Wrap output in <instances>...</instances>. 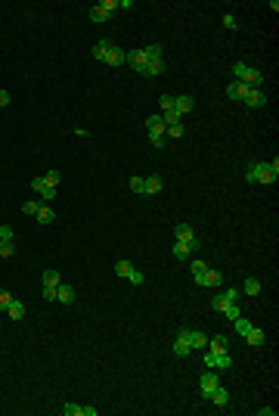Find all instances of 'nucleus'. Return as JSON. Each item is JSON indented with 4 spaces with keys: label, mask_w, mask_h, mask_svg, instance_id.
Instances as JSON below:
<instances>
[{
    "label": "nucleus",
    "mask_w": 279,
    "mask_h": 416,
    "mask_svg": "<svg viewBox=\"0 0 279 416\" xmlns=\"http://www.w3.org/2000/svg\"><path fill=\"white\" fill-rule=\"evenodd\" d=\"M208 348L211 351H227L230 342H227V336H214V339H208Z\"/></svg>",
    "instance_id": "obj_27"
},
{
    "label": "nucleus",
    "mask_w": 279,
    "mask_h": 416,
    "mask_svg": "<svg viewBox=\"0 0 279 416\" xmlns=\"http://www.w3.org/2000/svg\"><path fill=\"white\" fill-rule=\"evenodd\" d=\"M115 9H118V3H115V0H102V3H96V6L90 9V19H93V22H109Z\"/></svg>",
    "instance_id": "obj_11"
},
{
    "label": "nucleus",
    "mask_w": 279,
    "mask_h": 416,
    "mask_svg": "<svg viewBox=\"0 0 279 416\" xmlns=\"http://www.w3.org/2000/svg\"><path fill=\"white\" fill-rule=\"evenodd\" d=\"M6 314L13 317V320H22V317H25V305H22L19 298H13V302H9V308H6Z\"/></svg>",
    "instance_id": "obj_23"
},
{
    "label": "nucleus",
    "mask_w": 279,
    "mask_h": 416,
    "mask_svg": "<svg viewBox=\"0 0 279 416\" xmlns=\"http://www.w3.org/2000/svg\"><path fill=\"white\" fill-rule=\"evenodd\" d=\"M189 345H192V351H202V348H208V336H205V332L189 329Z\"/></svg>",
    "instance_id": "obj_22"
},
{
    "label": "nucleus",
    "mask_w": 279,
    "mask_h": 416,
    "mask_svg": "<svg viewBox=\"0 0 279 416\" xmlns=\"http://www.w3.org/2000/svg\"><path fill=\"white\" fill-rule=\"evenodd\" d=\"M242 292L245 295H261V280H254V276H248L245 286H242Z\"/></svg>",
    "instance_id": "obj_26"
},
{
    "label": "nucleus",
    "mask_w": 279,
    "mask_h": 416,
    "mask_svg": "<svg viewBox=\"0 0 279 416\" xmlns=\"http://www.w3.org/2000/svg\"><path fill=\"white\" fill-rule=\"evenodd\" d=\"M224 28H230V31H236V28H239V22H236V16H224Z\"/></svg>",
    "instance_id": "obj_40"
},
{
    "label": "nucleus",
    "mask_w": 279,
    "mask_h": 416,
    "mask_svg": "<svg viewBox=\"0 0 279 416\" xmlns=\"http://www.w3.org/2000/svg\"><path fill=\"white\" fill-rule=\"evenodd\" d=\"M202 361L208 364V369H230L232 366V357L227 351H211V348H208Z\"/></svg>",
    "instance_id": "obj_5"
},
{
    "label": "nucleus",
    "mask_w": 279,
    "mask_h": 416,
    "mask_svg": "<svg viewBox=\"0 0 279 416\" xmlns=\"http://www.w3.org/2000/svg\"><path fill=\"white\" fill-rule=\"evenodd\" d=\"M115 3H118V9H131V6H134V0H115Z\"/></svg>",
    "instance_id": "obj_44"
},
{
    "label": "nucleus",
    "mask_w": 279,
    "mask_h": 416,
    "mask_svg": "<svg viewBox=\"0 0 279 416\" xmlns=\"http://www.w3.org/2000/svg\"><path fill=\"white\" fill-rule=\"evenodd\" d=\"M279 177V158L273 161H254V165L245 171V180L248 183H261V187H270Z\"/></svg>",
    "instance_id": "obj_1"
},
{
    "label": "nucleus",
    "mask_w": 279,
    "mask_h": 416,
    "mask_svg": "<svg viewBox=\"0 0 279 416\" xmlns=\"http://www.w3.org/2000/svg\"><path fill=\"white\" fill-rule=\"evenodd\" d=\"M224 302H239V295H242V289H236V286H227L224 292H217Z\"/></svg>",
    "instance_id": "obj_29"
},
{
    "label": "nucleus",
    "mask_w": 279,
    "mask_h": 416,
    "mask_svg": "<svg viewBox=\"0 0 279 416\" xmlns=\"http://www.w3.org/2000/svg\"><path fill=\"white\" fill-rule=\"evenodd\" d=\"M183 115L177 109H168V112H161V121H165V128H171V124H180Z\"/></svg>",
    "instance_id": "obj_25"
},
{
    "label": "nucleus",
    "mask_w": 279,
    "mask_h": 416,
    "mask_svg": "<svg viewBox=\"0 0 279 416\" xmlns=\"http://www.w3.org/2000/svg\"><path fill=\"white\" fill-rule=\"evenodd\" d=\"M258 416H276V410H273V407H261Z\"/></svg>",
    "instance_id": "obj_45"
},
{
    "label": "nucleus",
    "mask_w": 279,
    "mask_h": 416,
    "mask_svg": "<svg viewBox=\"0 0 279 416\" xmlns=\"http://www.w3.org/2000/svg\"><path fill=\"white\" fill-rule=\"evenodd\" d=\"M127 183H131V190H134V193H143V177H131Z\"/></svg>",
    "instance_id": "obj_41"
},
{
    "label": "nucleus",
    "mask_w": 279,
    "mask_h": 416,
    "mask_svg": "<svg viewBox=\"0 0 279 416\" xmlns=\"http://www.w3.org/2000/svg\"><path fill=\"white\" fill-rule=\"evenodd\" d=\"M192 351V345H189V329H180V332H174V354H177V357H186V354H189Z\"/></svg>",
    "instance_id": "obj_12"
},
{
    "label": "nucleus",
    "mask_w": 279,
    "mask_h": 416,
    "mask_svg": "<svg viewBox=\"0 0 279 416\" xmlns=\"http://www.w3.org/2000/svg\"><path fill=\"white\" fill-rule=\"evenodd\" d=\"M161 187H165V183H161V177H158V174H152V177H143V193H146V196H155V193H161Z\"/></svg>",
    "instance_id": "obj_18"
},
{
    "label": "nucleus",
    "mask_w": 279,
    "mask_h": 416,
    "mask_svg": "<svg viewBox=\"0 0 279 416\" xmlns=\"http://www.w3.org/2000/svg\"><path fill=\"white\" fill-rule=\"evenodd\" d=\"M208 270V264L202 261V258H192V276H195V283H199L202 280V273Z\"/></svg>",
    "instance_id": "obj_31"
},
{
    "label": "nucleus",
    "mask_w": 279,
    "mask_h": 416,
    "mask_svg": "<svg viewBox=\"0 0 279 416\" xmlns=\"http://www.w3.org/2000/svg\"><path fill=\"white\" fill-rule=\"evenodd\" d=\"M93 56H96V59H102L106 65H124V50L115 47L112 41H99L96 47H93Z\"/></svg>",
    "instance_id": "obj_2"
},
{
    "label": "nucleus",
    "mask_w": 279,
    "mask_h": 416,
    "mask_svg": "<svg viewBox=\"0 0 279 416\" xmlns=\"http://www.w3.org/2000/svg\"><path fill=\"white\" fill-rule=\"evenodd\" d=\"M143 53L149 59H161V44H149V47H143Z\"/></svg>",
    "instance_id": "obj_33"
},
{
    "label": "nucleus",
    "mask_w": 279,
    "mask_h": 416,
    "mask_svg": "<svg viewBox=\"0 0 279 416\" xmlns=\"http://www.w3.org/2000/svg\"><path fill=\"white\" fill-rule=\"evenodd\" d=\"M9 302H13V295H9L6 289H0V311H6V308H9Z\"/></svg>",
    "instance_id": "obj_39"
},
{
    "label": "nucleus",
    "mask_w": 279,
    "mask_h": 416,
    "mask_svg": "<svg viewBox=\"0 0 279 416\" xmlns=\"http://www.w3.org/2000/svg\"><path fill=\"white\" fill-rule=\"evenodd\" d=\"M146 131H149V143H152L155 149H161L168 143V137H165V121H161V112L155 115H149L146 118Z\"/></svg>",
    "instance_id": "obj_4"
},
{
    "label": "nucleus",
    "mask_w": 279,
    "mask_h": 416,
    "mask_svg": "<svg viewBox=\"0 0 279 416\" xmlns=\"http://www.w3.org/2000/svg\"><path fill=\"white\" fill-rule=\"evenodd\" d=\"M59 270H53V267H46L44 270V298L46 302H56V286H59Z\"/></svg>",
    "instance_id": "obj_7"
},
{
    "label": "nucleus",
    "mask_w": 279,
    "mask_h": 416,
    "mask_svg": "<svg viewBox=\"0 0 279 416\" xmlns=\"http://www.w3.org/2000/svg\"><path fill=\"white\" fill-rule=\"evenodd\" d=\"M31 190L41 196V202H53V199H56V187H53L46 177H34V180H31Z\"/></svg>",
    "instance_id": "obj_9"
},
{
    "label": "nucleus",
    "mask_w": 279,
    "mask_h": 416,
    "mask_svg": "<svg viewBox=\"0 0 279 416\" xmlns=\"http://www.w3.org/2000/svg\"><path fill=\"white\" fill-rule=\"evenodd\" d=\"M220 283H224V273H220V270H211V267H208V270L202 273V280H199V286H220Z\"/></svg>",
    "instance_id": "obj_19"
},
{
    "label": "nucleus",
    "mask_w": 279,
    "mask_h": 416,
    "mask_svg": "<svg viewBox=\"0 0 279 416\" xmlns=\"http://www.w3.org/2000/svg\"><path fill=\"white\" fill-rule=\"evenodd\" d=\"M3 106H9V94H6V90H0V109H3Z\"/></svg>",
    "instance_id": "obj_43"
},
{
    "label": "nucleus",
    "mask_w": 279,
    "mask_h": 416,
    "mask_svg": "<svg viewBox=\"0 0 279 416\" xmlns=\"http://www.w3.org/2000/svg\"><path fill=\"white\" fill-rule=\"evenodd\" d=\"M59 413H62V416H81V404H65Z\"/></svg>",
    "instance_id": "obj_36"
},
{
    "label": "nucleus",
    "mask_w": 279,
    "mask_h": 416,
    "mask_svg": "<svg viewBox=\"0 0 279 416\" xmlns=\"http://www.w3.org/2000/svg\"><path fill=\"white\" fill-rule=\"evenodd\" d=\"M161 72H165V59H149V65H146V72H143V75L155 78V75H161Z\"/></svg>",
    "instance_id": "obj_24"
},
{
    "label": "nucleus",
    "mask_w": 279,
    "mask_h": 416,
    "mask_svg": "<svg viewBox=\"0 0 279 416\" xmlns=\"http://www.w3.org/2000/svg\"><path fill=\"white\" fill-rule=\"evenodd\" d=\"M38 208H41V199H28L25 205H22V211H25V214H31V217H34V214H38Z\"/></svg>",
    "instance_id": "obj_34"
},
{
    "label": "nucleus",
    "mask_w": 279,
    "mask_h": 416,
    "mask_svg": "<svg viewBox=\"0 0 279 416\" xmlns=\"http://www.w3.org/2000/svg\"><path fill=\"white\" fill-rule=\"evenodd\" d=\"M242 339H245L248 345H254V348H261L267 336H264V329H261V326H254V323H251V326L245 329V336H242Z\"/></svg>",
    "instance_id": "obj_15"
},
{
    "label": "nucleus",
    "mask_w": 279,
    "mask_h": 416,
    "mask_svg": "<svg viewBox=\"0 0 279 416\" xmlns=\"http://www.w3.org/2000/svg\"><path fill=\"white\" fill-rule=\"evenodd\" d=\"M124 65H131L134 72L143 75V72H146V65H149V56L143 53V47H140V50H127V53H124Z\"/></svg>",
    "instance_id": "obj_8"
},
{
    "label": "nucleus",
    "mask_w": 279,
    "mask_h": 416,
    "mask_svg": "<svg viewBox=\"0 0 279 416\" xmlns=\"http://www.w3.org/2000/svg\"><path fill=\"white\" fill-rule=\"evenodd\" d=\"M242 103H245L248 109H264V106H267V94H264L261 87H251L248 94H245V100H242Z\"/></svg>",
    "instance_id": "obj_13"
},
{
    "label": "nucleus",
    "mask_w": 279,
    "mask_h": 416,
    "mask_svg": "<svg viewBox=\"0 0 279 416\" xmlns=\"http://www.w3.org/2000/svg\"><path fill=\"white\" fill-rule=\"evenodd\" d=\"M143 280H146V276H143V270H131V276H127V283H134V286H143Z\"/></svg>",
    "instance_id": "obj_37"
},
{
    "label": "nucleus",
    "mask_w": 279,
    "mask_h": 416,
    "mask_svg": "<svg viewBox=\"0 0 279 416\" xmlns=\"http://www.w3.org/2000/svg\"><path fill=\"white\" fill-rule=\"evenodd\" d=\"M81 416H96V407H81Z\"/></svg>",
    "instance_id": "obj_46"
},
{
    "label": "nucleus",
    "mask_w": 279,
    "mask_h": 416,
    "mask_svg": "<svg viewBox=\"0 0 279 416\" xmlns=\"http://www.w3.org/2000/svg\"><path fill=\"white\" fill-rule=\"evenodd\" d=\"M248 90H251L248 84H242V81H232V84H227V100H232V103H242Z\"/></svg>",
    "instance_id": "obj_14"
},
{
    "label": "nucleus",
    "mask_w": 279,
    "mask_h": 416,
    "mask_svg": "<svg viewBox=\"0 0 279 416\" xmlns=\"http://www.w3.org/2000/svg\"><path fill=\"white\" fill-rule=\"evenodd\" d=\"M34 221H38V224H53L56 221V211H53V208H50V202H41V208H38V214H34Z\"/></svg>",
    "instance_id": "obj_16"
},
{
    "label": "nucleus",
    "mask_w": 279,
    "mask_h": 416,
    "mask_svg": "<svg viewBox=\"0 0 279 416\" xmlns=\"http://www.w3.org/2000/svg\"><path fill=\"white\" fill-rule=\"evenodd\" d=\"M192 255V252H189V246H186V242H177V239H174V258H180V261H186V258H189Z\"/></svg>",
    "instance_id": "obj_28"
},
{
    "label": "nucleus",
    "mask_w": 279,
    "mask_h": 416,
    "mask_svg": "<svg viewBox=\"0 0 279 416\" xmlns=\"http://www.w3.org/2000/svg\"><path fill=\"white\" fill-rule=\"evenodd\" d=\"M220 385V379H217V373L214 369H208V373H202L199 376V395H202V401H208L211 398V391Z\"/></svg>",
    "instance_id": "obj_10"
},
{
    "label": "nucleus",
    "mask_w": 279,
    "mask_h": 416,
    "mask_svg": "<svg viewBox=\"0 0 279 416\" xmlns=\"http://www.w3.org/2000/svg\"><path fill=\"white\" fill-rule=\"evenodd\" d=\"M0 242H13V227H9V224L0 227Z\"/></svg>",
    "instance_id": "obj_38"
},
{
    "label": "nucleus",
    "mask_w": 279,
    "mask_h": 416,
    "mask_svg": "<svg viewBox=\"0 0 279 416\" xmlns=\"http://www.w3.org/2000/svg\"><path fill=\"white\" fill-rule=\"evenodd\" d=\"M183 134H186L183 121H180V124H171V128H165V137H174V140H177V137H183Z\"/></svg>",
    "instance_id": "obj_32"
},
{
    "label": "nucleus",
    "mask_w": 279,
    "mask_h": 416,
    "mask_svg": "<svg viewBox=\"0 0 279 416\" xmlns=\"http://www.w3.org/2000/svg\"><path fill=\"white\" fill-rule=\"evenodd\" d=\"M56 302L72 305V302H75V289L68 286V283H59V286H56Z\"/></svg>",
    "instance_id": "obj_17"
},
{
    "label": "nucleus",
    "mask_w": 279,
    "mask_h": 416,
    "mask_svg": "<svg viewBox=\"0 0 279 416\" xmlns=\"http://www.w3.org/2000/svg\"><path fill=\"white\" fill-rule=\"evenodd\" d=\"M174 109H177L180 115H186V112L195 109V100L192 97H174Z\"/></svg>",
    "instance_id": "obj_21"
},
{
    "label": "nucleus",
    "mask_w": 279,
    "mask_h": 416,
    "mask_svg": "<svg viewBox=\"0 0 279 416\" xmlns=\"http://www.w3.org/2000/svg\"><path fill=\"white\" fill-rule=\"evenodd\" d=\"M232 78L242 81V84H248V87H261L264 84V75L258 72V68L245 65V62H232Z\"/></svg>",
    "instance_id": "obj_3"
},
{
    "label": "nucleus",
    "mask_w": 279,
    "mask_h": 416,
    "mask_svg": "<svg viewBox=\"0 0 279 416\" xmlns=\"http://www.w3.org/2000/svg\"><path fill=\"white\" fill-rule=\"evenodd\" d=\"M44 177H46V180H50L53 187H56V183H59V171H50V174H44Z\"/></svg>",
    "instance_id": "obj_42"
},
{
    "label": "nucleus",
    "mask_w": 279,
    "mask_h": 416,
    "mask_svg": "<svg viewBox=\"0 0 279 416\" xmlns=\"http://www.w3.org/2000/svg\"><path fill=\"white\" fill-rule=\"evenodd\" d=\"M174 239H177V242H186V246H189V252H199V236L192 233L189 224H177V227H174Z\"/></svg>",
    "instance_id": "obj_6"
},
{
    "label": "nucleus",
    "mask_w": 279,
    "mask_h": 416,
    "mask_svg": "<svg viewBox=\"0 0 279 416\" xmlns=\"http://www.w3.org/2000/svg\"><path fill=\"white\" fill-rule=\"evenodd\" d=\"M208 401H211L214 407H227V404H230V395H227V388H224V385H217V388L211 391V398H208Z\"/></svg>",
    "instance_id": "obj_20"
},
{
    "label": "nucleus",
    "mask_w": 279,
    "mask_h": 416,
    "mask_svg": "<svg viewBox=\"0 0 279 416\" xmlns=\"http://www.w3.org/2000/svg\"><path fill=\"white\" fill-rule=\"evenodd\" d=\"M131 270H134V264H131V261H127V258H124V261H118V264H115V273H118V276H121V280H127V276H131Z\"/></svg>",
    "instance_id": "obj_30"
},
{
    "label": "nucleus",
    "mask_w": 279,
    "mask_h": 416,
    "mask_svg": "<svg viewBox=\"0 0 279 416\" xmlns=\"http://www.w3.org/2000/svg\"><path fill=\"white\" fill-rule=\"evenodd\" d=\"M158 106H161V112L174 109V97H171V94H161V97H158Z\"/></svg>",
    "instance_id": "obj_35"
}]
</instances>
